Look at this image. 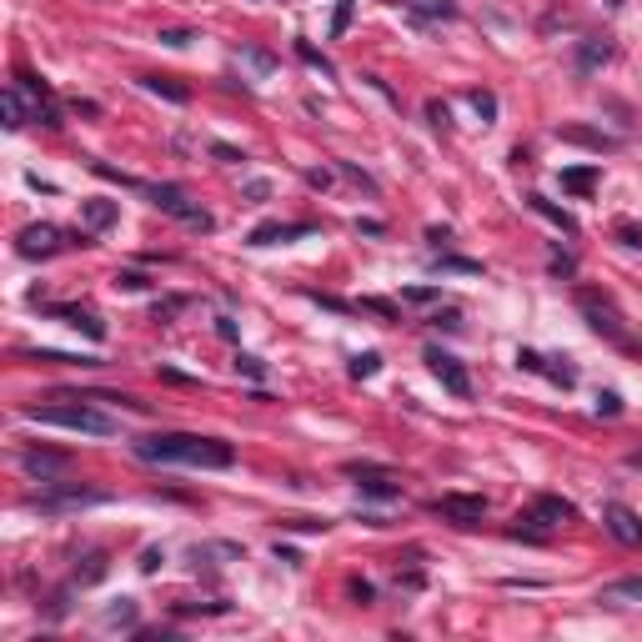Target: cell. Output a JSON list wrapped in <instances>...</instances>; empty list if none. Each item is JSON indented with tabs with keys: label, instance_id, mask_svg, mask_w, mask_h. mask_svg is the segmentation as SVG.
<instances>
[{
	"label": "cell",
	"instance_id": "obj_47",
	"mask_svg": "<svg viewBox=\"0 0 642 642\" xmlns=\"http://www.w3.org/2000/svg\"><path fill=\"white\" fill-rule=\"evenodd\" d=\"M517 366H522V372H542V357H538V351H517Z\"/></svg>",
	"mask_w": 642,
	"mask_h": 642
},
{
	"label": "cell",
	"instance_id": "obj_34",
	"mask_svg": "<svg viewBox=\"0 0 642 642\" xmlns=\"http://www.w3.org/2000/svg\"><path fill=\"white\" fill-rule=\"evenodd\" d=\"M437 296H442L437 286H407V292H402V302H407V306H427V302H437Z\"/></svg>",
	"mask_w": 642,
	"mask_h": 642
},
{
	"label": "cell",
	"instance_id": "obj_35",
	"mask_svg": "<svg viewBox=\"0 0 642 642\" xmlns=\"http://www.w3.org/2000/svg\"><path fill=\"white\" fill-rule=\"evenodd\" d=\"M597 417H622V397H618V392H597Z\"/></svg>",
	"mask_w": 642,
	"mask_h": 642
},
{
	"label": "cell",
	"instance_id": "obj_6",
	"mask_svg": "<svg viewBox=\"0 0 642 642\" xmlns=\"http://www.w3.org/2000/svg\"><path fill=\"white\" fill-rule=\"evenodd\" d=\"M421 362L432 366V376L447 386V392H452V397H462V402L472 397V376H467V366L457 362L452 351H442V347H427V351H421Z\"/></svg>",
	"mask_w": 642,
	"mask_h": 642
},
{
	"label": "cell",
	"instance_id": "obj_37",
	"mask_svg": "<svg viewBox=\"0 0 642 642\" xmlns=\"http://www.w3.org/2000/svg\"><path fill=\"white\" fill-rule=\"evenodd\" d=\"M306 302L327 306V312H357V306H351V302H341V296H327V292H306Z\"/></svg>",
	"mask_w": 642,
	"mask_h": 642
},
{
	"label": "cell",
	"instance_id": "obj_42",
	"mask_svg": "<svg viewBox=\"0 0 642 642\" xmlns=\"http://www.w3.org/2000/svg\"><path fill=\"white\" fill-rule=\"evenodd\" d=\"M161 562H166V552H161V547H146V552H140V573L156 577V567H161Z\"/></svg>",
	"mask_w": 642,
	"mask_h": 642
},
{
	"label": "cell",
	"instance_id": "obj_2",
	"mask_svg": "<svg viewBox=\"0 0 642 642\" xmlns=\"http://www.w3.org/2000/svg\"><path fill=\"white\" fill-rule=\"evenodd\" d=\"M25 421H41V427H66V432L81 437H116L121 421L105 417V411L86 407V397H60L56 407H25Z\"/></svg>",
	"mask_w": 642,
	"mask_h": 642
},
{
	"label": "cell",
	"instance_id": "obj_9",
	"mask_svg": "<svg viewBox=\"0 0 642 642\" xmlns=\"http://www.w3.org/2000/svg\"><path fill=\"white\" fill-rule=\"evenodd\" d=\"M602 522H608V532L622 542V547H642V517L632 512V507L608 502V507H602Z\"/></svg>",
	"mask_w": 642,
	"mask_h": 642
},
{
	"label": "cell",
	"instance_id": "obj_12",
	"mask_svg": "<svg viewBox=\"0 0 642 642\" xmlns=\"http://www.w3.org/2000/svg\"><path fill=\"white\" fill-rule=\"evenodd\" d=\"M316 222H261L257 231L246 236V246H276V241H296V236H312Z\"/></svg>",
	"mask_w": 642,
	"mask_h": 642
},
{
	"label": "cell",
	"instance_id": "obj_48",
	"mask_svg": "<svg viewBox=\"0 0 642 642\" xmlns=\"http://www.w3.org/2000/svg\"><path fill=\"white\" fill-rule=\"evenodd\" d=\"M552 271H557V276H573V271H577V261L567 257V251H557V257H552Z\"/></svg>",
	"mask_w": 642,
	"mask_h": 642
},
{
	"label": "cell",
	"instance_id": "obj_10",
	"mask_svg": "<svg viewBox=\"0 0 642 642\" xmlns=\"http://www.w3.org/2000/svg\"><path fill=\"white\" fill-rule=\"evenodd\" d=\"M21 467L31 482H56L60 472L70 467V457L66 452H41V447H31V452H21Z\"/></svg>",
	"mask_w": 642,
	"mask_h": 642
},
{
	"label": "cell",
	"instance_id": "obj_51",
	"mask_svg": "<svg viewBox=\"0 0 642 642\" xmlns=\"http://www.w3.org/2000/svg\"><path fill=\"white\" fill-rule=\"evenodd\" d=\"M246 56H251V66H257V70H271V66H276V60L267 56V50H246Z\"/></svg>",
	"mask_w": 642,
	"mask_h": 642
},
{
	"label": "cell",
	"instance_id": "obj_27",
	"mask_svg": "<svg viewBox=\"0 0 642 642\" xmlns=\"http://www.w3.org/2000/svg\"><path fill=\"white\" fill-rule=\"evenodd\" d=\"M105 567H111V562H105V552H91V557H86V567H76V587H91V583H101V577H105Z\"/></svg>",
	"mask_w": 642,
	"mask_h": 642
},
{
	"label": "cell",
	"instance_id": "obj_4",
	"mask_svg": "<svg viewBox=\"0 0 642 642\" xmlns=\"http://www.w3.org/2000/svg\"><path fill=\"white\" fill-rule=\"evenodd\" d=\"M577 312L587 316V327L597 331V337L608 341H622L628 337V321H622L618 302H612V292H597V286H577Z\"/></svg>",
	"mask_w": 642,
	"mask_h": 642
},
{
	"label": "cell",
	"instance_id": "obj_15",
	"mask_svg": "<svg viewBox=\"0 0 642 642\" xmlns=\"http://www.w3.org/2000/svg\"><path fill=\"white\" fill-rule=\"evenodd\" d=\"M121 222V201H111V196H91V201H81V226L86 231H111V226Z\"/></svg>",
	"mask_w": 642,
	"mask_h": 642
},
{
	"label": "cell",
	"instance_id": "obj_55",
	"mask_svg": "<svg viewBox=\"0 0 642 642\" xmlns=\"http://www.w3.org/2000/svg\"><path fill=\"white\" fill-rule=\"evenodd\" d=\"M622 5H628V0H608V11H622Z\"/></svg>",
	"mask_w": 642,
	"mask_h": 642
},
{
	"label": "cell",
	"instance_id": "obj_44",
	"mask_svg": "<svg viewBox=\"0 0 642 642\" xmlns=\"http://www.w3.org/2000/svg\"><path fill=\"white\" fill-rule=\"evenodd\" d=\"M241 196H246V201H267V196H271V181H261V176H257V181H246Z\"/></svg>",
	"mask_w": 642,
	"mask_h": 642
},
{
	"label": "cell",
	"instance_id": "obj_45",
	"mask_svg": "<svg viewBox=\"0 0 642 642\" xmlns=\"http://www.w3.org/2000/svg\"><path fill=\"white\" fill-rule=\"evenodd\" d=\"M176 612H226V602H176Z\"/></svg>",
	"mask_w": 642,
	"mask_h": 642
},
{
	"label": "cell",
	"instance_id": "obj_25",
	"mask_svg": "<svg viewBox=\"0 0 642 642\" xmlns=\"http://www.w3.org/2000/svg\"><path fill=\"white\" fill-rule=\"evenodd\" d=\"M296 56H302V66L321 70V76H337V66H331V56H327V50H316L312 41H302V35H296Z\"/></svg>",
	"mask_w": 642,
	"mask_h": 642
},
{
	"label": "cell",
	"instance_id": "obj_50",
	"mask_svg": "<svg viewBox=\"0 0 642 642\" xmlns=\"http://www.w3.org/2000/svg\"><path fill=\"white\" fill-rule=\"evenodd\" d=\"M351 597H357V602H372V583H357V577H351Z\"/></svg>",
	"mask_w": 642,
	"mask_h": 642
},
{
	"label": "cell",
	"instance_id": "obj_17",
	"mask_svg": "<svg viewBox=\"0 0 642 642\" xmlns=\"http://www.w3.org/2000/svg\"><path fill=\"white\" fill-rule=\"evenodd\" d=\"M597 602H612V608H628V602H642V577H618V583H602Z\"/></svg>",
	"mask_w": 642,
	"mask_h": 642
},
{
	"label": "cell",
	"instance_id": "obj_38",
	"mask_svg": "<svg viewBox=\"0 0 642 642\" xmlns=\"http://www.w3.org/2000/svg\"><path fill=\"white\" fill-rule=\"evenodd\" d=\"M427 121H432L437 131L452 126V111H447V101H427Z\"/></svg>",
	"mask_w": 642,
	"mask_h": 642
},
{
	"label": "cell",
	"instance_id": "obj_39",
	"mask_svg": "<svg viewBox=\"0 0 642 642\" xmlns=\"http://www.w3.org/2000/svg\"><path fill=\"white\" fill-rule=\"evenodd\" d=\"M351 5H357V0H337V15H331V35H347V25H351Z\"/></svg>",
	"mask_w": 642,
	"mask_h": 642
},
{
	"label": "cell",
	"instance_id": "obj_29",
	"mask_svg": "<svg viewBox=\"0 0 642 642\" xmlns=\"http://www.w3.org/2000/svg\"><path fill=\"white\" fill-rule=\"evenodd\" d=\"M111 286H116V292H151V276H140V271H116Z\"/></svg>",
	"mask_w": 642,
	"mask_h": 642
},
{
	"label": "cell",
	"instance_id": "obj_31",
	"mask_svg": "<svg viewBox=\"0 0 642 642\" xmlns=\"http://www.w3.org/2000/svg\"><path fill=\"white\" fill-rule=\"evenodd\" d=\"M236 372L257 376V382H261V376H267V362H261V357H251V351H236Z\"/></svg>",
	"mask_w": 642,
	"mask_h": 642
},
{
	"label": "cell",
	"instance_id": "obj_54",
	"mask_svg": "<svg viewBox=\"0 0 642 642\" xmlns=\"http://www.w3.org/2000/svg\"><path fill=\"white\" fill-rule=\"evenodd\" d=\"M618 236H622V246H642V231H632V226H618Z\"/></svg>",
	"mask_w": 642,
	"mask_h": 642
},
{
	"label": "cell",
	"instance_id": "obj_13",
	"mask_svg": "<svg viewBox=\"0 0 642 642\" xmlns=\"http://www.w3.org/2000/svg\"><path fill=\"white\" fill-rule=\"evenodd\" d=\"M608 60H612V41H608V35H583V41H577V56H573L577 76H592V70H602Z\"/></svg>",
	"mask_w": 642,
	"mask_h": 642
},
{
	"label": "cell",
	"instance_id": "obj_33",
	"mask_svg": "<svg viewBox=\"0 0 642 642\" xmlns=\"http://www.w3.org/2000/svg\"><path fill=\"white\" fill-rule=\"evenodd\" d=\"M337 166H341V176H347V181H357L362 191H372V196H376V181L362 171V166H351V161H337Z\"/></svg>",
	"mask_w": 642,
	"mask_h": 642
},
{
	"label": "cell",
	"instance_id": "obj_14",
	"mask_svg": "<svg viewBox=\"0 0 642 642\" xmlns=\"http://www.w3.org/2000/svg\"><path fill=\"white\" fill-rule=\"evenodd\" d=\"M577 507L567 502V497H557V492H542L538 502H532V512L522 517V522H542V527H557V522H573Z\"/></svg>",
	"mask_w": 642,
	"mask_h": 642
},
{
	"label": "cell",
	"instance_id": "obj_1",
	"mask_svg": "<svg viewBox=\"0 0 642 642\" xmlns=\"http://www.w3.org/2000/svg\"><path fill=\"white\" fill-rule=\"evenodd\" d=\"M131 452L140 462L156 467H206V472H226L236 467V447L222 437H196V432H156V437H136Z\"/></svg>",
	"mask_w": 642,
	"mask_h": 642
},
{
	"label": "cell",
	"instance_id": "obj_53",
	"mask_svg": "<svg viewBox=\"0 0 642 642\" xmlns=\"http://www.w3.org/2000/svg\"><path fill=\"white\" fill-rule=\"evenodd\" d=\"M70 111H81V116H101V105H95V101H70Z\"/></svg>",
	"mask_w": 642,
	"mask_h": 642
},
{
	"label": "cell",
	"instance_id": "obj_18",
	"mask_svg": "<svg viewBox=\"0 0 642 642\" xmlns=\"http://www.w3.org/2000/svg\"><path fill=\"white\" fill-rule=\"evenodd\" d=\"M562 191H567V196H592L597 166H567V171H562Z\"/></svg>",
	"mask_w": 642,
	"mask_h": 642
},
{
	"label": "cell",
	"instance_id": "obj_52",
	"mask_svg": "<svg viewBox=\"0 0 642 642\" xmlns=\"http://www.w3.org/2000/svg\"><path fill=\"white\" fill-rule=\"evenodd\" d=\"M216 331H222L226 341H236V321H231V316H216Z\"/></svg>",
	"mask_w": 642,
	"mask_h": 642
},
{
	"label": "cell",
	"instance_id": "obj_36",
	"mask_svg": "<svg viewBox=\"0 0 642 642\" xmlns=\"http://www.w3.org/2000/svg\"><path fill=\"white\" fill-rule=\"evenodd\" d=\"M186 306H191L186 296H166V302H156V321H171V316L186 312Z\"/></svg>",
	"mask_w": 642,
	"mask_h": 642
},
{
	"label": "cell",
	"instance_id": "obj_3",
	"mask_svg": "<svg viewBox=\"0 0 642 642\" xmlns=\"http://www.w3.org/2000/svg\"><path fill=\"white\" fill-rule=\"evenodd\" d=\"M140 196L151 201L156 211H166V216H176L181 226H191V231H211V211L206 206H196V201L186 196L181 186H171V181H161V186H140Z\"/></svg>",
	"mask_w": 642,
	"mask_h": 642
},
{
	"label": "cell",
	"instance_id": "obj_30",
	"mask_svg": "<svg viewBox=\"0 0 642 642\" xmlns=\"http://www.w3.org/2000/svg\"><path fill=\"white\" fill-rule=\"evenodd\" d=\"M357 306H362V312H372V316H386V321H397V302H382V296H362V302H357Z\"/></svg>",
	"mask_w": 642,
	"mask_h": 642
},
{
	"label": "cell",
	"instance_id": "obj_26",
	"mask_svg": "<svg viewBox=\"0 0 642 642\" xmlns=\"http://www.w3.org/2000/svg\"><path fill=\"white\" fill-rule=\"evenodd\" d=\"M351 376H357V382H372L376 372H382V351H357V357H351V366H347Z\"/></svg>",
	"mask_w": 642,
	"mask_h": 642
},
{
	"label": "cell",
	"instance_id": "obj_7",
	"mask_svg": "<svg viewBox=\"0 0 642 642\" xmlns=\"http://www.w3.org/2000/svg\"><path fill=\"white\" fill-rule=\"evenodd\" d=\"M347 477H357L362 497H376V502H397V497H402V482H397V472L372 467V462H347Z\"/></svg>",
	"mask_w": 642,
	"mask_h": 642
},
{
	"label": "cell",
	"instance_id": "obj_32",
	"mask_svg": "<svg viewBox=\"0 0 642 642\" xmlns=\"http://www.w3.org/2000/svg\"><path fill=\"white\" fill-rule=\"evenodd\" d=\"M437 267H442V271H462V276H482V261H467V257H442Z\"/></svg>",
	"mask_w": 642,
	"mask_h": 642
},
{
	"label": "cell",
	"instance_id": "obj_23",
	"mask_svg": "<svg viewBox=\"0 0 642 642\" xmlns=\"http://www.w3.org/2000/svg\"><path fill=\"white\" fill-rule=\"evenodd\" d=\"M527 206L538 211V216H547V222H552V226H557V231H567V236H577V222H573V216H567V211H562V206H552V201H547V196H527Z\"/></svg>",
	"mask_w": 642,
	"mask_h": 642
},
{
	"label": "cell",
	"instance_id": "obj_21",
	"mask_svg": "<svg viewBox=\"0 0 642 642\" xmlns=\"http://www.w3.org/2000/svg\"><path fill=\"white\" fill-rule=\"evenodd\" d=\"M136 618H140L136 597H116V602H111V608L101 612V622H105V628H136Z\"/></svg>",
	"mask_w": 642,
	"mask_h": 642
},
{
	"label": "cell",
	"instance_id": "obj_49",
	"mask_svg": "<svg viewBox=\"0 0 642 642\" xmlns=\"http://www.w3.org/2000/svg\"><path fill=\"white\" fill-rule=\"evenodd\" d=\"M306 186L327 191V186H331V171H316V166H312V171H306Z\"/></svg>",
	"mask_w": 642,
	"mask_h": 642
},
{
	"label": "cell",
	"instance_id": "obj_19",
	"mask_svg": "<svg viewBox=\"0 0 642 642\" xmlns=\"http://www.w3.org/2000/svg\"><path fill=\"white\" fill-rule=\"evenodd\" d=\"M140 86L151 95H161V101H171V105H186L191 101V91L181 81H171V76H140Z\"/></svg>",
	"mask_w": 642,
	"mask_h": 642
},
{
	"label": "cell",
	"instance_id": "obj_11",
	"mask_svg": "<svg viewBox=\"0 0 642 642\" xmlns=\"http://www.w3.org/2000/svg\"><path fill=\"white\" fill-rule=\"evenodd\" d=\"M101 502H105V492H76V487L41 492V497H35V507H41V512H76V507H101Z\"/></svg>",
	"mask_w": 642,
	"mask_h": 642
},
{
	"label": "cell",
	"instance_id": "obj_22",
	"mask_svg": "<svg viewBox=\"0 0 642 642\" xmlns=\"http://www.w3.org/2000/svg\"><path fill=\"white\" fill-rule=\"evenodd\" d=\"M407 11H411V21H457L452 0H411Z\"/></svg>",
	"mask_w": 642,
	"mask_h": 642
},
{
	"label": "cell",
	"instance_id": "obj_8",
	"mask_svg": "<svg viewBox=\"0 0 642 642\" xmlns=\"http://www.w3.org/2000/svg\"><path fill=\"white\" fill-rule=\"evenodd\" d=\"M437 517H447V522L457 527H477L482 517H487V497H467V492H447V497H437L432 502Z\"/></svg>",
	"mask_w": 642,
	"mask_h": 642
},
{
	"label": "cell",
	"instance_id": "obj_46",
	"mask_svg": "<svg viewBox=\"0 0 642 642\" xmlns=\"http://www.w3.org/2000/svg\"><path fill=\"white\" fill-rule=\"evenodd\" d=\"M427 241H432V251H447V246H452V231H447V226H432Z\"/></svg>",
	"mask_w": 642,
	"mask_h": 642
},
{
	"label": "cell",
	"instance_id": "obj_5",
	"mask_svg": "<svg viewBox=\"0 0 642 642\" xmlns=\"http://www.w3.org/2000/svg\"><path fill=\"white\" fill-rule=\"evenodd\" d=\"M60 246H70V236L60 231V226L31 222V226H21V236H15V257H25V261H46V257H56Z\"/></svg>",
	"mask_w": 642,
	"mask_h": 642
},
{
	"label": "cell",
	"instance_id": "obj_43",
	"mask_svg": "<svg viewBox=\"0 0 642 642\" xmlns=\"http://www.w3.org/2000/svg\"><path fill=\"white\" fill-rule=\"evenodd\" d=\"M191 41H196V31H161V46H171V50L191 46Z\"/></svg>",
	"mask_w": 642,
	"mask_h": 642
},
{
	"label": "cell",
	"instance_id": "obj_41",
	"mask_svg": "<svg viewBox=\"0 0 642 642\" xmlns=\"http://www.w3.org/2000/svg\"><path fill=\"white\" fill-rule=\"evenodd\" d=\"M211 156H216V161H226V166H236V161H246L241 151H236V146H226V140H211Z\"/></svg>",
	"mask_w": 642,
	"mask_h": 642
},
{
	"label": "cell",
	"instance_id": "obj_28",
	"mask_svg": "<svg viewBox=\"0 0 642 642\" xmlns=\"http://www.w3.org/2000/svg\"><path fill=\"white\" fill-rule=\"evenodd\" d=\"M467 101H472V111L482 116V126H492V121H497V95H492V91H472Z\"/></svg>",
	"mask_w": 642,
	"mask_h": 642
},
{
	"label": "cell",
	"instance_id": "obj_20",
	"mask_svg": "<svg viewBox=\"0 0 642 642\" xmlns=\"http://www.w3.org/2000/svg\"><path fill=\"white\" fill-rule=\"evenodd\" d=\"M25 121H31V101H25V91L21 86H5V131H21Z\"/></svg>",
	"mask_w": 642,
	"mask_h": 642
},
{
	"label": "cell",
	"instance_id": "obj_40",
	"mask_svg": "<svg viewBox=\"0 0 642 642\" xmlns=\"http://www.w3.org/2000/svg\"><path fill=\"white\" fill-rule=\"evenodd\" d=\"M66 612H70V587H66V592H56V597H50L46 618H50V622H60V618H66Z\"/></svg>",
	"mask_w": 642,
	"mask_h": 642
},
{
	"label": "cell",
	"instance_id": "obj_24",
	"mask_svg": "<svg viewBox=\"0 0 642 642\" xmlns=\"http://www.w3.org/2000/svg\"><path fill=\"white\" fill-rule=\"evenodd\" d=\"M557 136L577 140V146H592V151H618V140H612V136H597V131H583V126H562Z\"/></svg>",
	"mask_w": 642,
	"mask_h": 642
},
{
	"label": "cell",
	"instance_id": "obj_16",
	"mask_svg": "<svg viewBox=\"0 0 642 642\" xmlns=\"http://www.w3.org/2000/svg\"><path fill=\"white\" fill-rule=\"evenodd\" d=\"M46 316H60L66 327L86 331L91 341H105V321H101L95 312H86V306H46Z\"/></svg>",
	"mask_w": 642,
	"mask_h": 642
}]
</instances>
